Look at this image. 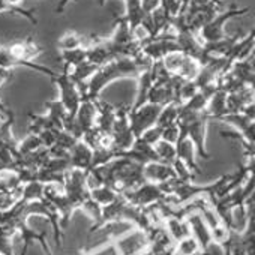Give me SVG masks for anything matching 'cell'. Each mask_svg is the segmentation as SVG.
<instances>
[{
  "label": "cell",
  "instance_id": "1f68e13d",
  "mask_svg": "<svg viewBox=\"0 0 255 255\" xmlns=\"http://www.w3.org/2000/svg\"><path fill=\"white\" fill-rule=\"evenodd\" d=\"M179 134H180L179 126H177V123H174V125H170V126L164 128V129H162V138L161 140H165L168 143L176 144V141L179 138Z\"/></svg>",
  "mask_w": 255,
  "mask_h": 255
},
{
  "label": "cell",
  "instance_id": "d4e9b609",
  "mask_svg": "<svg viewBox=\"0 0 255 255\" xmlns=\"http://www.w3.org/2000/svg\"><path fill=\"white\" fill-rule=\"evenodd\" d=\"M153 147H155V152H156L161 162L171 165L176 161V158H177L176 156V146L173 143H168L165 140H159Z\"/></svg>",
  "mask_w": 255,
  "mask_h": 255
},
{
  "label": "cell",
  "instance_id": "7402d4cb",
  "mask_svg": "<svg viewBox=\"0 0 255 255\" xmlns=\"http://www.w3.org/2000/svg\"><path fill=\"white\" fill-rule=\"evenodd\" d=\"M45 107H47V116L53 122L56 129H63V122L68 116V111L63 107V104L59 99H53V101H45Z\"/></svg>",
  "mask_w": 255,
  "mask_h": 255
},
{
  "label": "cell",
  "instance_id": "ba28073f",
  "mask_svg": "<svg viewBox=\"0 0 255 255\" xmlns=\"http://www.w3.org/2000/svg\"><path fill=\"white\" fill-rule=\"evenodd\" d=\"M0 68L8 69V71H12L14 68H27V69H33V71H36V72H41V74H44V75H48L51 80L57 75L53 69H50V68H47V66H44V65L17 59V57L8 50V47H5V45H0Z\"/></svg>",
  "mask_w": 255,
  "mask_h": 255
},
{
  "label": "cell",
  "instance_id": "30bf717a",
  "mask_svg": "<svg viewBox=\"0 0 255 255\" xmlns=\"http://www.w3.org/2000/svg\"><path fill=\"white\" fill-rule=\"evenodd\" d=\"M219 122H225L228 125H231L237 132H240L243 135V138L254 144V120H251L249 117H246L242 113H228L222 117L218 119Z\"/></svg>",
  "mask_w": 255,
  "mask_h": 255
},
{
  "label": "cell",
  "instance_id": "836d02e7",
  "mask_svg": "<svg viewBox=\"0 0 255 255\" xmlns=\"http://www.w3.org/2000/svg\"><path fill=\"white\" fill-rule=\"evenodd\" d=\"M141 2V8H143V11L149 15V14H152L158 6H159V0H140Z\"/></svg>",
  "mask_w": 255,
  "mask_h": 255
},
{
  "label": "cell",
  "instance_id": "6da1fadb",
  "mask_svg": "<svg viewBox=\"0 0 255 255\" xmlns=\"http://www.w3.org/2000/svg\"><path fill=\"white\" fill-rule=\"evenodd\" d=\"M141 69L137 62L131 57H116L108 63L99 66L96 72L87 81V93L83 99H96L101 92L113 81L122 78H137ZM81 99V101H83Z\"/></svg>",
  "mask_w": 255,
  "mask_h": 255
},
{
  "label": "cell",
  "instance_id": "8fae6325",
  "mask_svg": "<svg viewBox=\"0 0 255 255\" xmlns=\"http://www.w3.org/2000/svg\"><path fill=\"white\" fill-rule=\"evenodd\" d=\"M92 159H93V150L83 140H78L69 152L71 168L86 171L92 167Z\"/></svg>",
  "mask_w": 255,
  "mask_h": 255
},
{
  "label": "cell",
  "instance_id": "603a6c76",
  "mask_svg": "<svg viewBox=\"0 0 255 255\" xmlns=\"http://www.w3.org/2000/svg\"><path fill=\"white\" fill-rule=\"evenodd\" d=\"M180 105L179 102H170L167 105H164L161 108V113L158 116V120L155 125H158L159 128H167L170 125H174L176 120H177V116H179V110H180Z\"/></svg>",
  "mask_w": 255,
  "mask_h": 255
},
{
  "label": "cell",
  "instance_id": "5bb4252c",
  "mask_svg": "<svg viewBox=\"0 0 255 255\" xmlns=\"http://www.w3.org/2000/svg\"><path fill=\"white\" fill-rule=\"evenodd\" d=\"M74 117H75V122L80 126V129L83 131V135H84L86 131H89L90 128L95 126V119H96V105H95V101L83 99Z\"/></svg>",
  "mask_w": 255,
  "mask_h": 255
},
{
  "label": "cell",
  "instance_id": "8d00e7d4",
  "mask_svg": "<svg viewBox=\"0 0 255 255\" xmlns=\"http://www.w3.org/2000/svg\"><path fill=\"white\" fill-rule=\"evenodd\" d=\"M180 2H182V14H183L189 6V0H180Z\"/></svg>",
  "mask_w": 255,
  "mask_h": 255
},
{
  "label": "cell",
  "instance_id": "4fadbf2b",
  "mask_svg": "<svg viewBox=\"0 0 255 255\" xmlns=\"http://www.w3.org/2000/svg\"><path fill=\"white\" fill-rule=\"evenodd\" d=\"M144 177L147 182L152 183H161L165 182L168 179L177 177L173 165L170 164H164V162H149L144 165Z\"/></svg>",
  "mask_w": 255,
  "mask_h": 255
},
{
  "label": "cell",
  "instance_id": "44dd1931",
  "mask_svg": "<svg viewBox=\"0 0 255 255\" xmlns=\"http://www.w3.org/2000/svg\"><path fill=\"white\" fill-rule=\"evenodd\" d=\"M89 42H90V36H84V35H81L78 32L71 30V32H66L59 39L57 48L60 51H63V50H74V48H80V47L86 48L89 45Z\"/></svg>",
  "mask_w": 255,
  "mask_h": 255
},
{
  "label": "cell",
  "instance_id": "e575fe53",
  "mask_svg": "<svg viewBox=\"0 0 255 255\" xmlns=\"http://www.w3.org/2000/svg\"><path fill=\"white\" fill-rule=\"evenodd\" d=\"M69 2H78V0H60L59 5H57V8H56V14H62V12L65 11V8L68 6Z\"/></svg>",
  "mask_w": 255,
  "mask_h": 255
},
{
  "label": "cell",
  "instance_id": "9a60e30c",
  "mask_svg": "<svg viewBox=\"0 0 255 255\" xmlns=\"http://www.w3.org/2000/svg\"><path fill=\"white\" fill-rule=\"evenodd\" d=\"M176 156L177 159H180L189 171H194V173H200V168H198V164L195 161V147L192 144V141L186 137V138H182V140H177L176 141Z\"/></svg>",
  "mask_w": 255,
  "mask_h": 255
},
{
  "label": "cell",
  "instance_id": "f35d334b",
  "mask_svg": "<svg viewBox=\"0 0 255 255\" xmlns=\"http://www.w3.org/2000/svg\"><path fill=\"white\" fill-rule=\"evenodd\" d=\"M2 122H3V119H2V117H0V126H2Z\"/></svg>",
  "mask_w": 255,
  "mask_h": 255
},
{
  "label": "cell",
  "instance_id": "ffe728a7",
  "mask_svg": "<svg viewBox=\"0 0 255 255\" xmlns=\"http://www.w3.org/2000/svg\"><path fill=\"white\" fill-rule=\"evenodd\" d=\"M227 93L221 89H218L212 98L209 99V104L206 107V113L209 114L210 120H218L219 117L227 114Z\"/></svg>",
  "mask_w": 255,
  "mask_h": 255
},
{
  "label": "cell",
  "instance_id": "277c9868",
  "mask_svg": "<svg viewBox=\"0 0 255 255\" xmlns=\"http://www.w3.org/2000/svg\"><path fill=\"white\" fill-rule=\"evenodd\" d=\"M131 107L128 105H119L117 107V116L113 125L111 129V137H113V150L117 152H123L126 149H129L135 140L131 126H129V120H128V113H129Z\"/></svg>",
  "mask_w": 255,
  "mask_h": 255
},
{
  "label": "cell",
  "instance_id": "4dcf8cb0",
  "mask_svg": "<svg viewBox=\"0 0 255 255\" xmlns=\"http://www.w3.org/2000/svg\"><path fill=\"white\" fill-rule=\"evenodd\" d=\"M159 6L168 12L171 17H177L182 14V2L180 0H159Z\"/></svg>",
  "mask_w": 255,
  "mask_h": 255
},
{
  "label": "cell",
  "instance_id": "4316f807",
  "mask_svg": "<svg viewBox=\"0 0 255 255\" xmlns=\"http://www.w3.org/2000/svg\"><path fill=\"white\" fill-rule=\"evenodd\" d=\"M200 68H201V66H200V63H198L195 59L186 56L185 60H183V63H182V66L179 68V71H177L176 75L182 77L183 80H195V77H197L198 72H200Z\"/></svg>",
  "mask_w": 255,
  "mask_h": 255
},
{
  "label": "cell",
  "instance_id": "9c48e42d",
  "mask_svg": "<svg viewBox=\"0 0 255 255\" xmlns=\"http://www.w3.org/2000/svg\"><path fill=\"white\" fill-rule=\"evenodd\" d=\"M95 105H96V119H95V126L99 131L111 134L113 125L117 116V107H114L113 104L104 101V99H93Z\"/></svg>",
  "mask_w": 255,
  "mask_h": 255
},
{
  "label": "cell",
  "instance_id": "f546056e",
  "mask_svg": "<svg viewBox=\"0 0 255 255\" xmlns=\"http://www.w3.org/2000/svg\"><path fill=\"white\" fill-rule=\"evenodd\" d=\"M143 141H146L147 144L150 146H155L161 138H162V128H159L158 125H153L152 128H149V129H146L141 137H140Z\"/></svg>",
  "mask_w": 255,
  "mask_h": 255
},
{
  "label": "cell",
  "instance_id": "cb8c5ba5",
  "mask_svg": "<svg viewBox=\"0 0 255 255\" xmlns=\"http://www.w3.org/2000/svg\"><path fill=\"white\" fill-rule=\"evenodd\" d=\"M60 59L63 62V69H72L86 60V48L80 47L74 50H63L60 51Z\"/></svg>",
  "mask_w": 255,
  "mask_h": 255
},
{
  "label": "cell",
  "instance_id": "83f0119b",
  "mask_svg": "<svg viewBox=\"0 0 255 255\" xmlns=\"http://www.w3.org/2000/svg\"><path fill=\"white\" fill-rule=\"evenodd\" d=\"M39 147H44L39 137L35 135V134H29L21 143H18L17 146V155H27V153H32L35 150H38Z\"/></svg>",
  "mask_w": 255,
  "mask_h": 255
},
{
  "label": "cell",
  "instance_id": "d6a6232c",
  "mask_svg": "<svg viewBox=\"0 0 255 255\" xmlns=\"http://www.w3.org/2000/svg\"><path fill=\"white\" fill-rule=\"evenodd\" d=\"M57 131H60V129H45V131H42V132L38 134V137H39V140H41V143H42L44 147L48 149V147L54 146Z\"/></svg>",
  "mask_w": 255,
  "mask_h": 255
},
{
  "label": "cell",
  "instance_id": "e0dca14e",
  "mask_svg": "<svg viewBox=\"0 0 255 255\" xmlns=\"http://www.w3.org/2000/svg\"><path fill=\"white\" fill-rule=\"evenodd\" d=\"M254 102V87H245L236 93L227 95V114L228 113H242V110Z\"/></svg>",
  "mask_w": 255,
  "mask_h": 255
},
{
  "label": "cell",
  "instance_id": "7c38bea8",
  "mask_svg": "<svg viewBox=\"0 0 255 255\" xmlns=\"http://www.w3.org/2000/svg\"><path fill=\"white\" fill-rule=\"evenodd\" d=\"M8 50L17 59L27 60V62H33V59H36L42 53V47L36 41H33V38H27L24 41L14 42V44L8 45Z\"/></svg>",
  "mask_w": 255,
  "mask_h": 255
},
{
  "label": "cell",
  "instance_id": "d6986e66",
  "mask_svg": "<svg viewBox=\"0 0 255 255\" xmlns=\"http://www.w3.org/2000/svg\"><path fill=\"white\" fill-rule=\"evenodd\" d=\"M230 72L239 78L242 83H245L246 86L249 87H254V81H255V72H254V63L252 60L245 59V60H237V62H233L231 68H230Z\"/></svg>",
  "mask_w": 255,
  "mask_h": 255
},
{
  "label": "cell",
  "instance_id": "2e32d148",
  "mask_svg": "<svg viewBox=\"0 0 255 255\" xmlns=\"http://www.w3.org/2000/svg\"><path fill=\"white\" fill-rule=\"evenodd\" d=\"M254 45H255V32L254 29L245 36V38H239L237 42L234 44L230 56H228V60L230 63L233 65V62H237V60H245L248 59L249 56H252V51H254Z\"/></svg>",
  "mask_w": 255,
  "mask_h": 255
},
{
  "label": "cell",
  "instance_id": "74e56055",
  "mask_svg": "<svg viewBox=\"0 0 255 255\" xmlns=\"http://www.w3.org/2000/svg\"><path fill=\"white\" fill-rule=\"evenodd\" d=\"M105 5V0H99V6H104Z\"/></svg>",
  "mask_w": 255,
  "mask_h": 255
},
{
  "label": "cell",
  "instance_id": "52a82bcc",
  "mask_svg": "<svg viewBox=\"0 0 255 255\" xmlns=\"http://www.w3.org/2000/svg\"><path fill=\"white\" fill-rule=\"evenodd\" d=\"M116 155H117V158L131 159V161L138 162L141 165H146L149 162H161L156 152H155V147L147 144L141 138H135L129 149H126L123 152H117Z\"/></svg>",
  "mask_w": 255,
  "mask_h": 255
},
{
  "label": "cell",
  "instance_id": "3957f363",
  "mask_svg": "<svg viewBox=\"0 0 255 255\" xmlns=\"http://www.w3.org/2000/svg\"><path fill=\"white\" fill-rule=\"evenodd\" d=\"M249 12V8H240V6H236V5H231L228 9L225 11H221L218 12L201 30H200V38L203 42H213V41H218V39H222L224 36H227L225 33V24L236 18V17H242V15H246Z\"/></svg>",
  "mask_w": 255,
  "mask_h": 255
},
{
  "label": "cell",
  "instance_id": "5b68a950",
  "mask_svg": "<svg viewBox=\"0 0 255 255\" xmlns=\"http://www.w3.org/2000/svg\"><path fill=\"white\" fill-rule=\"evenodd\" d=\"M161 108H162L161 105L144 102L138 108L129 110V113H128V120H129L131 131L135 138H140L146 129H149V128H152L156 123Z\"/></svg>",
  "mask_w": 255,
  "mask_h": 255
},
{
  "label": "cell",
  "instance_id": "d590c367",
  "mask_svg": "<svg viewBox=\"0 0 255 255\" xmlns=\"http://www.w3.org/2000/svg\"><path fill=\"white\" fill-rule=\"evenodd\" d=\"M5 2H6L9 6H21V2H23V0H5Z\"/></svg>",
  "mask_w": 255,
  "mask_h": 255
},
{
  "label": "cell",
  "instance_id": "f1b7e54d",
  "mask_svg": "<svg viewBox=\"0 0 255 255\" xmlns=\"http://www.w3.org/2000/svg\"><path fill=\"white\" fill-rule=\"evenodd\" d=\"M77 141H78V140H77L74 135H71V134H69V132H66L65 129H60V131H57L54 146L62 147V149H65V150L71 152V149L75 146V143H77Z\"/></svg>",
  "mask_w": 255,
  "mask_h": 255
},
{
  "label": "cell",
  "instance_id": "484cf974",
  "mask_svg": "<svg viewBox=\"0 0 255 255\" xmlns=\"http://www.w3.org/2000/svg\"><path fill=\"white\" fill-rule=\"evenodd\" d=\"M117 192L108 186H98V188H93L90 189V197L92 200H95L99 206H107L110 203H113L116 198H117Z\"/></svg>",
  "mask_w": 255,
  "mask_h": 255
},
{
  "label": "cell",
  "instance_id": "ac0fdd59",
  "mask_svg": "<svg viewBox=\"0 0 255 255\" xmlns=\"http://www.w3.org/2000/svg\"><path fill=\"white\" fill-rule=\"evenodd\" d=\"M153 66V65H152ZM149 68L143 72H140V75L137 77L138 80V92H137V98L135 102L131 108H138L140 105H143L144 102H147V95L155 83V74H153V68Z\"/></svg>",
  "mask_w": 255,
  "mask_h": 255
},
{
  "label": "cell",
  "instance_id": "8992f818",
  "mask_svg": "<svg viewBox=\"0 0 255 255\" xmlns=\"http://www.w3.org/2000/svg\"><path fill=\"white\" fill-rule=\"evenodd\" d=\"M51 81L59 87V101L66 108L68 116H75L81 104V93L77 84L69 78V69H63V72L56 75Z\"/></svg>",
  "mask_w": 255,
  "mask_h": 255
},
{
  "label": "cell",
  "instance_id": "7a4b0ae2",
  "mask_svg": "<svg viewBox=\"0 0 255 255\" xmlns=\"http://www.w3.org/2000/svg\"><path fill=\"white\" fill-rule=\"evenodd\" d=\"M210 120L209 114L206 111H188V110H179L177 116V126H179V138H189L195 147V152L203 159H210V153L206 147V129L207 122Z\"/></svg>",
  "mask_w": 255,
  "mask_h": 255
}]
</instances>
